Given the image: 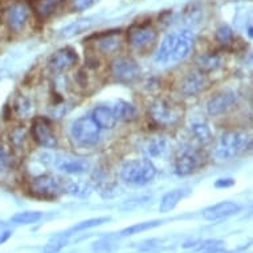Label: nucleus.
Wrapping results in <instances>:
<instances>
[{
  "label": "nucleus",
  "mask_w": 253,
  "mask_h": 253,
  "mask_svg": "<svg viewBox=\"0 0 253 253\" xmlns=\"http://www.w3.org/2000/svg\"><path fill=\"white\" fill-rule=\"evenodd\" d=\"M113 113L117 121L122 122H131L138 118V110L133 104H130L127 101H117L116 105L113 106Z\"/></svg>",
  "instance_id": "21"
},
{
  "label": "nucleus",
  "mask_w": 253,
  "mask_h": 253,
  "mask_svg": "<svg viewBox=\"0 0 253 253\" xmlns=\"http://www.w3.org/2000/svg\"><path fill=\"white\" fill-rule=\"evenodd\" d=\"M13 167V157L8 150L0 143V172L9 171Z\"/></svg>",
  "instance_id": "35"
},
{
  "label": "nucleus",
  "mask_w": 253,
  "mask_h": 253,
  "mask_svg": "<svg viewBox=\"0 0 253 253\" xmlns=\"http://www.w3.org/2000/svg\"><path fill=\"white\" fill-rule=\"evenodd\" d=\"M13 109L17 113V116L21 117V118H25V117L31 116V113L34 110V106H32V102L27 97L19 96L16 97V100L13 102Z\"/></svg>",
  "instance_id": "31"
},
{
  "label": "nucleus",
  "mask_w": 253,
  "mask_h": 253,
  "mask_svg": "<svg viewBox=\"0 0 253 253\" xmlns=\"http://www.w3.org/2000/svg\"><path fill=\"white\" fill-rule=\"evenodd\" d=\"M54 165L58 170L68 175H83L89 171V162L83 158L71 157V155H61L54 159Z\"/></svg>",
  "instance_id": "14"
},
{
  "label": "nucleus",
  "mask_w": 253,
  "mask_h": 253,
  "mask_svg": "<svg viewBox=\"0 0 253 253\" xmlns=\"http://www.w3.org/2000/svg\"><path fill=\"white\" fill-rule=\"evenodd\" d=\"M251 146V137L243 130H229L221 134L215 146V157L219 161H231Z\"/></svg>",
  "instance_id": "1"
},
{
  "label": "nucleus",
  "mask_w": 253,
  "mask_h": 253,
  "mask_svg": "<svg viewBox=\"0 0 253 253\" xmlns=\"http://www.w3.org/2000/svg\"><path fill=\"white\" fill-rule=\"evenodd\" d=\"M204 161L206 157L200 150L192 147L182 150L175 159V174L179 176L194 174L195 171H198V169L203 166Z\"/></svg>",
  "instance_id": "6"
},
{
  "label": "nucleus",
  "mask_w": 253,
  "mask_h": 253,
  "mask_svg": "<svg viewBox=\"0 0 253 253\" xmlns=\"http://www.w3.org/2000/svg\"><path fill=\"white\" fill-rule=\"evenodd\" d=\"M187 194H188V191L184 190V188H176V190L169 191L166 195L163 196L162 200H161L159 212H162V213L171 212L176 206H178V203L183 199V198H186Z\"/></svg>",
  "instance_id": "24"
},
{
  "label": "nucleus",
  "mask_w": 253,
  "mask_h": 253,
  "mask_svg": "<svg viewBox=\"0 0 253 253\" xmlns=\"http://www.w3.org/2000/svg\"><path fill=\"white\" fill-rule=\"evenodd\" d=\"M71 231L69 232L60 233L57 236H54L52 240L45 245V248L42 249V253H57L60 252L65 245H68L69 237H71Z\"/></svg>",
  "instance_id": "29"
},
{
  "label": "nucleus",
  "mask_w": 253,
  "mask_h": 253,
  "mask_svg": "<svg viewBox=\"0 0 253 253\" xmlns=\"http://www.w3.org/2000/svg\"><path fill=\"white\" fill-rule=\"evenodd\" d=\"M239 211H240V206L235 202H221L206 208L203 211V217L208 221H216L235 215Z\"/></svg>",
  "instance_id": "15"
},
{
  "label": "nucleus",
  "mask_w": 253,
  "mask_h": 253,
  "mask_svg": "<svg viewBox=\"0 0 253 253\" xmlns=\"http://www.w3.org/2000/svg\"><path fill=\"white\" fill-rule=\"evenodd\" d=\"M110 73L116 81L122 84H130L141 77V67L131 57H117L110 65Z\"/></svg>",
  "instance_id": "7"
},
{
  "label": "nucleus",
  "mask_w": 253,
  "mask_h": 253,
  "mask_svg": "<svg viewBox=\"0 0 253 253\" xmlns=\"http://www.w3.org/2000/svg\"><path fill=\"white\" fill-rule=\"evenodd\" d=\"M159 247H161V241L157 240V239H151V240H146L141 243L138 249L142 252H149V251H153V249L159 248Z\"/></svg>",
  "instance_id": "37"
},
{
  "label": "nucleus",
  "mask_w": 253,
  "mask_h": 253,
  "mask_svg": "<svg viewBox=\"0 0 253 253\" xmlns=\"http://www.w3.org/2000/svg\"><path fill=\"white\" fill-rule=\"evenodd\" d=\"M11 235H12V232H11V231H5V232L0 233V245L4 244L5 241L8 240L9 237H11Z\"/></svg>",
  "instance_id": "40"
},
{
  "label": "nucleus",
  "mask_w": 253,
  "mask_h": 253,
  "mask_svg": "<svg viewBox=\"0 0 253 253\" xmlns=\"http://www.w3.org/2000/svg\"><path fill=\"white\" fill-rule=\"evenodd\" d=\"M157 29L153 28L150 24H135L127 32L129 42L137 49H143L153 45L157 40Z\"/></svg>",
  "instance_id": "10"
},
{
  "label": "nucleus",
  "mask_w": 253,
  "mask_h": 253,
  "mask_svg": "<svg viewBox=\"0 0 253 253\" xmlns=\"http://www.w3.org/2000/svg\"><path fill=\"white\" fill-rule=\"evenodd\" d=\"M94 17H84V19H79V20L72 21L71 24H68L65 28L61 31V36L65 39L73 38L77 35L86 32L94 25Z\"/></svg>",
  "instance_id": "22"
},
{
  "label": "nucleus",
  "mask_w": 253,
  "mask_h": 253,
  "mask_svg": "<svg viewBox=\"0 0 253 253\" xmlns=\"http://www.w3.org/2000/svg\"><path fill=\"white\" fill-rule=\"evenodd\" d=\"M25 139H27V131L24 127H16L11 133V143L16 149H21L24 146Z\"/></svg>",
  "instance_id": "36"
},
{
  "label": "nucleus",
  "mask_w": 253,
  "mask_h": 253,
  "mask_svg": "<svg viewBox=\"0 0 253 253\" xmlns=\"http://www.w3.org/2000/svg\"><path fill=\"white\" fill-rule=\"evenodd\" d=\"M216 40L221 44V45H229L231 42H233V38H235V35H233V31L231 27L228 25H220L219 28L216 29V34H215Z\"/></svg>",
  "instance_id": "33"
},
{
  "label": "nucleus",
  "mask_w": 253,
  "mask_h": 253,
  "mask_svg": "<svg viewBox=\"0 0 253 253\" xmlns=\"http://www.w3.org/2000/svg\"><path fill=\"white\" fill-rule=\"evenodd\" d=\"M96 1L97 0H73V7L77 11H84V9L90 8Z\"/></svg>",
  "instance_id": "38"
},
{
  "label": "nucleus",
  "mask_w": 253,
  "mask_h": 253,
  "mask_svg": "<svg viewBox=\"0 0 253 253\" xmlns=\"http://www.w3.org/2000/svg\"><path fill=\"white\" fill-rule=\"evenodd\" d=\"M77 62H79L77 52L71 46H65L52 54V57L49 58V67L56 73H64L76 67Z\"/></svg>",
  "instance_id": "11"
},
{
  "label": "nucleus",
  "mask_w": 253,
  "mask_h": 253,
  "mask_svg": "<svg viewBox=\"0 0 253 253\" xmlns=\"http://www.w3.org/2000/svg\"><path fill=\"white\" fill-rule=\"evenodd\" d=\"M221 65H223V58L220 57L219 54H204L198 58V67L204 75L217 71Z\"/></svg>",
  "instance_id": "25"
},
{
  "label": "nucleus",
  "mask_w": 253,
  "mask_h": 253,
  "mask_svg": "<svg viewBox=\"0 0 253 253\" xmlns=\"http://www.w3.org/2000/svg\"><path fill=\"white\" fill-rule=\"evenodd\" d=\"M235 184V180L232 178H221L217 179L215 183L216 188H228V187H232Z\"/></svg>",
  "instance_id": "39"
},
{
  "label": "nucleus",
  "mask_w": 253,
  "mask_h": 253,
  "mask_svg": "<svg viewBox=\"0 0 253 253\" xmlns=\"http://www.w3.org/2000/svg\"><path fill=\"white\" fill-rule=\"evenodd\" d=\"M143 151L149 158H165L171 151V145L166 138L155 137L146 143Z\"/></svg>",
  "instance_id": "18"
},
{
  "label": "nucleus",
  "mask_w": 253,
  "mask_h": 253,
  "mask_svg": "<svg viewBox=\"0 0 253 253\" xmlns=\"http://www.w3.org/2000/svg\"><path fill=\"white\" fill-rule=\"evenodd\" d=\"M100 130L91 117H81L72 125V137L81 146H94L100 139Z\"/></svg>",
  "instance_id": "5"
},
{
  "label": "nucleus",
  "mask_w": 253,
  "mask_h": 253,
  "mask_svg": "<svg viewBox=\"0 0 253 253\" xmlns=\"http://www.w3.org/2000/svg\"><path fill=\"white\" fill-rule=\"evenodd\" d=\"M116 245L117 241L114 240V236H106L93 244V251L96 253H110L116 248Z\"/></svg>",
  "instance_id": "34"
},
{
  "label": "nucleus",
  "mask_w": 253,
  "mask_h": 253,
  "mask_svg": "<svg viewBox=\"0 0 253 253\" xmlns=\"http://www.w3.org/2000/svg\"><path fill=\"white\" fill-rule=\"evenodd\" d=\"M91 120L96 122V125L100 129H113L117 124L114 113L108 106H97L93 110Z\"/></svg>",
  "instance_id": "19"
},
{
  "label": "nucleus",
  "mask_w": 253,
  "mask_h": 253,
  "mask_svg": "<svg viewBox=\"0 0 253 253\" xmlns=\"http://www.w3.org/2000/svg\"><path fill=\"white\" fill-rule=\"evenodd\" d=\"M198 253H217V252H212V251H199Z\"/></svg>",
  "instance_id": "41"
},
{
  "label": "nucleus",
  "mask_w": 253,
  "mask_h": 253,
  "mask_svg": "<svg viewBox=\"0 0 253 253\" xmlns=\"http://www.w3.org/2000/svg\"><path fill=\"white\" fill-rule=\"evenodd\" d=\"M28 20V8L23 3H15L7 12V21L13 32H20Z\"/></svg>",
  "instance_id": "16"
},
{
  "label": "nucleus",
  "mask_w": 253,
  "mask_h": 253,
  "mask_svg": "<svg viewBox=\"0 0 253 253\" xmlns=\"http://www.w3.org/2000/svg\"><path fill=\"white\" fill-rule=\"evenodd\" d=\"M236 104L237 97L233 91L221 90L208 100L207 105H206V110L212 117L221 116V114H224V113L235 108Z\"/></svg>",
  "instance_id": "9"
},
{
  "label": "nucleus",
  "mask_w": 253,
  "mask_h": 253,
  "mask_svg": "<svg viewBox=\"0 0 253 253\" xmlns=\"http://www.w3.org/2000/svg\"><path fill=\"white\" fill-rule=\"evenodd\" d=\"M190 130L195 139L202 145H208L213 139L212 131L210 129V125L203 117H192L190 120Z\"/></svg>",
  "instance_id": "17"
},
{
  "label": "nucleus",
  "mask_w": 253,
  "mask_h": 253,
  "mask_svg": "<svg viewBox=\"0 0 253 253\" xmlns=\"http://www.w3.org/2000/svg\"><path fill=\"white\" fill-rule=\"evenodd\" d=\"M175 34H176V38H175L174 50H172L170 62H179L188 57V54L191 53L192 48H194V42H195V36L190 29L178 31Z\"/></svg>",
  "instance_id": "12"
},
{
  "label": "nucleus",
  "mask_w": 253,
  "mask_h": 253,
  "mask_svg": "<svg viewBox=\"0 0 253 253\" xmlns=\"http://www.w3.org/2000/svg\"><path fill=\"white\" fill-rule=\"evenodd\" d=\"M31 191L42 199H56L65 192L64 182L50 174L39 175L31 180Z\"/></svg>",
  "instance_id": "4"
},
{
  "label": "nucleus",
  "mask_w": 253,
  "mask_h": 253,
  "mask_svg": "<svg viewBox=\"0 0 253 253\" xmlns=\"http://www.w3.org/2000/svg\"><path fill=\"white\" fill-rule=\"evenodd\" d=\"M32 137L39 145L45 149H56L58 145L57 137L53 131L52 125L46 118L44 117H38L32 124V129H31Z\"/></svg>",
  "instance_id": "8"
},
{
  "label": "nucleus",
  "mask_w": 253,
  "mask_h": 253,
  "mask_svg": "<svg viewBox=\"0 0 253 253\" xmlns=\"http://www.w3.org/2000/svg\"><path fill=\"white\" fill-rule=\"evenodd\" d=\"M150 117L161 126L176 125L183 117V106L178 101L167 97H159L150 105Z\"/></svg>",
  "instance_id": "3"
},
{
  "label": "nucleus",
  "mask_w": 253,
  "mask_h": 253,
  "mask_svg": "<svg viewBox=\"0 0 253 253\" xmlns=\"http://www.w3.org/2000/svg\"><path fill=\"white\" fill-rule=\"evenodd\" d=\"M162 223V220H151V221H143V223H138V224L130 225V227L125 228L124 231L121 232V236H133V235H137V233L157 228V227H159Z\"/></svg>",
  "instance_id": "28"
},
{
  "label": "nucleus",
  "mask_w": 253,
  "mask_h": 253,
  "mask_svg": "<svg viewBox=\"0 0 253 253\" xmlns=\"http://www.w3.org/2000/svg\"><path fill=\"white\" fill-rule=\"evenodd\" d=\"M65 192L77 198H86L91 194V187L89 183L80 182V180H68L64 182Z\"/></svg>",
  "instance_id": "27"
},
{
  "label": "nucleus",
  "mask_w": 253,
  "mask_h": 253,
  "mask_svg": "<svg viewBox=\"0 0 253 253\" xmlns=\"http://www.w3.org/2000/svg\"><path fill=\"white\" fill-rule=\"evenodd\" d=\"M110 221V217L109 216H102V217H93V219L84 220L81 223H79L77 225L73 227V232H81V231H86V229L94 228V227H98V225H102L105 223Z\"/></svg>",
  "instance_id": "32"
},
{
  "label": "nucleus",
  "mask_w": 253,
  "mask_h": 253,
  "mask_svg": "<svg viewBox=\"0 0 253 253\" xmlns=\"http://www.w3.org/2000/svg\"><path fill=\"white\" fill-rule=\"evenodd\" d=\"M175 38H176V34L172 32V34H169L166 38L163 39V42H161V46H159V49L155 54V62L157 64H159V65L170 64L172 50H174Z\"/></svg>",
  "instance_id": "23"
},
{
  "label": "nucleus",
  "mask_w": 253,
  "mask_h": 253,
  "mask_svg": "<svg viewBox=\"0 0 253 253\" xmlns=\"http://www.w3.org/2000/svg\"><path fill=\"white\" fill-rule=\"evenodd\" d=\"M96 42L98 45V49L102 50L104 53H113L121 45L120 31H112V32L98 35Z\"/></svg>",
  "instance_id": "20"
},
{
  "label": "nucleus",
  "mask_w": 253,
  "mask_h": 253,
  "mask_svg": "<svg viewBox=\"0 0 253 253\" xmlns=\"http://www.w3.org/2000/svg\"><path fill=\"white\" fill-rule=\"evenodd\" d=\"M42 217V212L39 211H25V212H19L16 215H13L11 217V221L13 224H34L38 223L39 220Z\"/></svg>",
  "instance_id": "30"
},
{
  "label": "nucleus",
  "mask_w": 253,
  "mask_h": 253,
  "mask_svg": "<svg viewBox=\"0 0 253 253\" xmlns=\"http://www.w3.org/2000/svg\"><path fill=\"white\" fill-rule=\"evenodd\" d=\"M155 175L157 167L150 159H131L125 162L121 169V179L130 186H146L155 178Z\"/></svg>",
  "instance_id": "2"
},
{
  "label": "nucleus",
  "mask_w": 253,
  "mask_h": 253,
  "mask_svg": "<svg viewBox=\"0 0 253 253\" xmlns=\"http://www.w3.org/2000/svg\"><path fill=\"white\" fill-rule=\"evenodd\" d=\"M207 75L202 72H191L182 80L180 83V93L184 97H194L199 94L208 87Z\"/></svg>",
  "instance_id": "13"
},
{
  "label": "nucleus",
  "mask_w": 253,
  "mask_h": 253,
  "mask_svg": "<svg viewBox=\"0 0 253 253\" xmlns=\"http://www.w3.org/2000/svg\"><path fill=\"white\" fill-rule=\"evenodd\" d=\"M62 1L64 0H35V12L38 13V16L40 19H46L52 13H54V11L58 8V5L61 4Z\"/></svg>",
  "instance_id": "26"
}]
</instances>
